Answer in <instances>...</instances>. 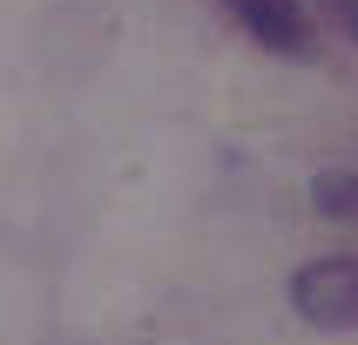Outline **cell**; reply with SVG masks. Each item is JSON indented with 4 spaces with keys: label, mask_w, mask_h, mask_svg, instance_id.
<instances>
[{
    "label": "cell",
    "mask_w": 358,
    "mask_h": 345,
    "mask_svg": "<svg viewBox=\"0 0 358 345\" xmlns=\"http://www.w3.org/2000/svg\"><path fill=\"white\" fill-rule=\"evenodd\" d=\"M318 210L324 217H358V176H318Z\"/></svg>",
    "instance_id": "3"
},
{
    "label": "cell",
    "mask_w": 358,
    "mask_h": 345,
    "mask_svg": "<svg viewBox=\"0 0 358 345\" xmlns=\"http://www.w3.org/2000/svg\"><path fill=\"white\" fill-rule=\"evenodd\" d=\"M324 14H331V27L358 48V0H324Z\"/></svg>",
    "instance_id": "4"
},
{
    "label": "cell",
    "mask_w": 358,
    "mask_h": 345,
    "mask_svg": "<svg viewBox=\"0 0 358 345\" xmlns=\"http://www.w3.org/2000/svg\"><path fill=\"white\" fill-rule=\"evenodd\" d=\"M291 304L318 332H358V258H318L291 278Z\"/></svg>",
    "instance_id": "1"
},
{
    "label": "cell",
    "mask_w": 358,
    "mask_h": 345,
    "mask_svg": "<svg viewBox=\"0 0 358 345\" xmlns=\"http://www.w3.org/2000/svg\"><path fill=\"white\" fill-rule=\"evenodd\" d=\"M223 7H230L264 48H284V55H304V48H311V20H304L298 0H223Z\"/></svg>",
    "instance_id": "2"
}]
</instances>
